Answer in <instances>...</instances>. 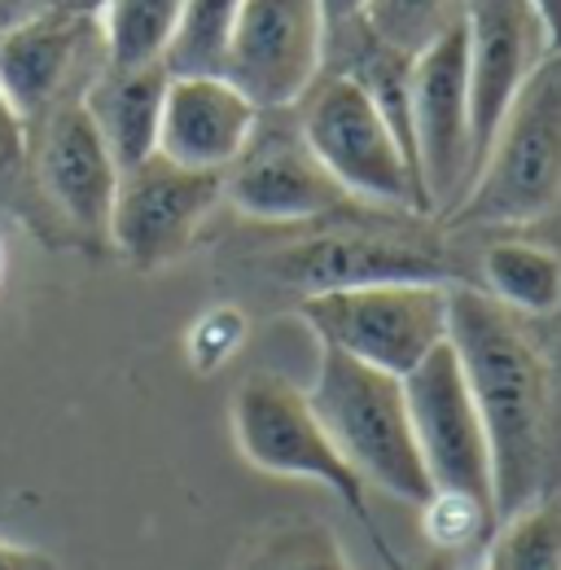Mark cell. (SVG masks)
<instances>
[{
  "label": "cell",
  "instance_id": "cell-29",
  "mask_svg": "<svg viewBox=\"0 0 561 570\" xmlns=\"http://www.w3.org/2000/svg\"><path fill=\"white\" fill-rule=\"evenodd\" d=\"M325 4V18H329V31L343 27V22H355L364 13V0H321Z\"/></svg>",
  "mask_w": 561,
  "mask_h": 570
},
{
  "label": "cell",
  "instance_id": "cell-26",
  "mask_svg": "<svg viewBox=\"0 0 561 570\" xmlns=\"http://www.w3.org/2000/svg\"><path fill=\"white\" fill-rule=\"evenodd\" d=\"M0 570H58V562L40 549H27V544H13L0 535Z\"/></svg>",
  "mask_w": 561,
  "mask_h": 570
},
{
  "label": "cell",
  "instance_id": "cell-7",
  "mask_svg": "<svg viewBox=\"0 0 561 570\" xmlns=\"http://www.w3.org/2000/svg\"><path fill=\"white\" fill-rule=\"evenodd\" d=\"M447 282H377L307 294L294 312L321 347L404 377L447 343Z\"/></svg>",
  "mask_w": 561,
  "mask_h": 570
},
{
  "label": "cell",
  "instance_id": "cell-28",
  "mask_svg": "<svg viewBox=\"0 0 561 570\" xmlns=\"http://www.w3.org/2000/svg\"><path fill=\"white\" fill-rule=\"evenodd\" d=\"M49 0H0V31L4 27H13V22H22V18H31V13H40Z\"/></svg>",
  "mask_w": 561,
  "mask_h": 570
},
{
  "label": "cell",
  "instance_id": "cell-25",
  "mask_svg": "<svg viewBox=\"0 0 561 570\" xmlns=\"http://www.w3.org/2000/svg\"><path fill=\"white\" fill-rule=\"evenodd\" d=\"M242 338H246V316L237 307H215L210 316H203L194 325L189 352L198 360V368H219L224 360L242 347Z\"/></svg>",
  "mask_w": 561,
  "mask_h": 570
},
{
  "label": "cell",
  "instance_id": "cell-18",
  "mask_svg": "<svg viewBox=\"0 0 561 570\" xmlns=\"http://www.w3.org/2000/svg\"><path fill=\"white\" fill-rule=\"evenodd\" d=\"M479 273H483L479 289L518 316L549 321L561 312V255L544 242L500 237L483 250Z\"/></svg>",
  "mask_w": 561,
  "mask_h": 570
},
{
  "label": "cell",
  "instance_id": "cell-27",
  "mask_svg": "<svg viewBox=\"0 0 561 570\" xmlns=\"http://www.w3.org/2000/svg\"><path fill=\"white\" fill-rule=\"evenodd\" d=\"M22 145H27V124L18 119V110H13L9 97L0 92V158L22 154Z\"/></svg>",
  "mask_w": 561,
  "mask_h": 570
},
{
  "label": "cell",
  "instance_id": "cell-3",
  "mask_svg": "<svg viewBox=\"0 0 561 570\" xmlns=\"http://www.w3.org/2000/svg\"><path fill=\"white\" fill-rule=\"evenodd\" d=\"M307 404L321 417L325 434L334 439V448L343 452V461L364 479V488L409 500L417 509L425 504L434 488L413 439L404 377H391L382 368H368L343 352L321 347Z\"/></svg>",
  "mask_w": 561,
  "mask_h": 570
},
{
  "label": "cell",
  "instance_id": "cell-23",
  "mask_svg": "<svg viewBox=\"0 0 561 570\" xmlns=\"http://www.w3.org/2000/svg\"><path fill=\"white\" fill-rule=\"evenodd\" d=\"M465 9H470V0H364L360 22L377 40H386L404 53H421L443 31L461 27Z\"/></svg>",
  "mask_w": 561,
  "mask_h": 570
},
{
  "label": "cell",
  "instance_id": "cell-22",
  "mask_svg": "<svg viewBox=\"0 0 561 570\" xmlns=\"http://www.w3.org/2000/svg\"><path fill=\"white\" fill-rule=\"evenodd\" d=\"M500 522L488 570H561V500H531Z\"/></svg>",
  "mask_w": 561,
  "mask_h": 570
},
{
  "label": "cell",
  "instance_id": "cell-15",
  "mask_svg": "<svg viewBox=\"0 0 561 570\" xmlns=\"http://www.w3.org/2000/svg\"><path fill=\"white\" fill-rule=\"evenodd\" d=\"M88 45H101L97 13L40 9L0 31V92L27 128H36L53 106L70 101V79Z\"/></svg>",
  "mask_w": 561,
  "mask_h": 570
},
{
  "label": "cell",
  "instance_id": "cell-8",
  "mask_svg": "<svg viewBox=\"0 0 561 570\" xmlns=\"http://www.w3.org/2000/svg\"><path fill=\"white\" fill-rule=\"evenodd\" d=\"M224 203L255 224H285L303 228L312 219L338 215L355 207L338 189V180L321 167L294 110H259L246 149L224 171Z\"/></svg>",
  "mask_w": 561,
  "mask_h": 570
},
{
  "label": "cell",
  "instance_id": "cell-14",
  "mask_svg": "<svg viewBox=\"0 0 561 570\" xmlns=\"http://www.w3.org/2000/svg\"><path fill=\"white\" fill-rule=\"evenodd\" d=\"M36 176L45 198L67 215L70 228L88 237L110 233V207L119 189V163L101 141L79 97L53 106L36 124Z\"/></svg>",
  "mask_w": 561,
  "mask_h": 570
},
{
  "label": "cell",
  "instance_id": "cell-12",
  "mask_svg": "<svg viewBox=\"0 0 561 570\" xmlns=\"http://www.w3.org/2000/svg\"><path fill=\"white\" fill-rule=\"evenodd\" d=\"M329 18L321 0H242L224 79L259 110L294 106L325 71Z\"/></svg>",
  "mask_w": 561,
  "mask_h": 570
},
{
  "label": "cell",
  "instance_id": "cell-17",
  "mask_svg": "<svg viewBox=\"0 0 561 570\" xmlns=\"http://www.w3.org/2000/svg\"><path fill=\"white\" fill-rule=\"evenodd\" d=\"M167 67H101L79 92L83 110L92 115L101 141L110 145L119 171L145 163L158 149V119H163V92H167Z\"/></svg>",
  "mask_w": 561,
  "mask_h": 570
},
{
  "label": "cell",
  "instance_id": "cell-1",
  "mask_svg": "<svg viewBox=\"0 0 561 570\" xmlns=\"http://www.w3.org/2000/svg\"><path fill=\"white\" fill-rule=\"evenodd\" d=\"M447 343L461 356L488 422L495 470V518L544 500L558 456V364L544 352L540 321L491 303L479 285H452Z\"/></svg>",
  "mask_w": 561,
  "mask_h": 570
},
{
  "label": "cell",
  "instance_id": "cell-16",
  "mask_svg": "<svg viewBox=\"0 0 561 570\" xmlns=\"http://www.w3.org/2000/svg\"><path fill=\"white\" fill-rule=\"evenodd\" d=\"M259 106L224 75H171L163 92L158 149L163 158L224 176L255 132Z\"/></svg>",
  "mask_w": 561,
  "mask_h": 570
},
{
  "label": "cell",
  "instance_id": "cell-6",
  "mask_svg": "<svg viewBox=\"0 0 561 570\" xmlns=\"http://www.w3.org/2000/svg\"><path fill=\"white\" fill-rule=\"evenodd\" d=\"M228 422H233V439H237V452L273 474V479H303V483H321L325 492L343 500L351 509V518L364 527V535L373 540V549L386 558L391 570H404L400 558L391 553L386 535L377 531L373 522V509H368V488L364 479L343 461V452L334 448V439L325 434L321 417L312 413L307 404V391L294 386L289 377L280 373H250L237 391H233V409H228Z\"/></svg>",
  "mask_w": 561,
  "mask_h": 570
},
{
  "label": "cell",
  "instance_id": "cell-31",
  "mask_svg": "<svg viewBox=\"0 0 561 570\" xmlns=\"http://www.w3.org/2000/svg\"><path fill=\"white\" fill-rule=\"evenodd\" d=\"M417 570H461V562H456L452 553H434V549H430V558H425Z\"/></svg>",
  "mask_w": 561,
  "mask_h": 570
},
{
  "label": "cell",
  "instance_id": "cell-20",
  "mask_svg": "<svg viewBox=\"0 0 561 570\" xmlns=\"http://www.w3.org/2000/svg\"><path fill=\"white\" fill-rule=\"evenodd\" d=\"M185 0H101L97 27L106 67H149L163 62V49L176 31Z\"/></svg>",
  "mask_w": 561,
  "mask_h": 570
},
{
  "label": "cell",
  "instance_id": "cell-9",
  "mask_svg": "<svg viewBox=\"0 0 561 570\" xmlns=\"http://www.w3.org/2000/svg\"><path fill=\"white\" fill-rule=\"evenodd\" d=\"M404 400L413 417L421 465L434 492H465L495 509L488 422L470 391V377L452 343L434 347L413 373H404Z\"/></svg>",
  "mask_w": 561,
  "mask_h": 570
},
{
  "label": "cell",
  "instance_id": "cell-24",
  "mask_svg": "<svg viewBox=\"0 0 561 570\" xmlns=\"http://www.w3.org/2000/svg\"><path fill=\"white\" fill-rule=\"evenodd\" d=\"M421 522H425V540L434 553H465L474 540L488 535L495 522V509L488 500L465 497V492H430L421 504Z\"/></svg>",
  "mask_w": 561,
  "mask_h": 570
},
{
  "label": "cell",
  "instance_id": "cell-5",
  "mask_svg": "<svg viewBox=\"0 0 561 570\" xmlns=\"http://www.w3.org/2000/svg\"><path fill=\"white\" fill-rule=\"evenodd\" d=\"M289 110L303 128V141L347 198L382 212L430 215L409 149L351 75L325 67Z\"/></svg>",
  "mask_w": 561,
  "mask_h": 570
},
{
  "label": "cell",
  "instance_id": "cell-19",
  "mask_svg": "<svg viewBox=\"0 0 561 570\" xmlns=\"http://www.w3.org/2000/svg\"><path fill=\"white\" fill-rule=\"evenodd\" d=\"M233 570H351V562L329 522L298 513L259 527L237 549Z\"/></svg>",
  "mask_w": 561,
  "mask_h": 570
},
{
  "label": "cell",
  "instance_id": "cell-4",
  "mask_svg": "<svg viewBox=\"0 0 561 570\" xmlns=\"http://www.w3.org/2000/svg\"><path fill=\"white\" fill-rule=\"evenodd\" d=\"M561 203V49L526 79L504 110L488 154L447 215L452 224L513 228L549 215Z\"/></svg>",
  "mask_w": 561,
  "mask_h": 570
},
{
  "label": "cell",
  "instance_id": "cell-11",
  "mask_svg": "<svg viewBox=\"0 0 561 570\" xmlns=\"http://www.w3.org/2000/svg\"><path fill=\"white\" fill-rule=\"evenodd\" d=\"M413 158L425 194V212L447 219L470 189V75H465V22L443 31L413 58Z\"/></svg>",
  "mask_w": 561,
  "mask_h": 570
},
{
  "label": "cell",
  "instance_id": "cell-21",
  "mask_svg": "<svg viewBox=\"0 0 561 570\" xmlns=\"http://www.w3.org/2000/svg\"><path fill=\"white\" fill-rule=\"evenodd\" d=\"M242 0H185L163 49L167 75H224Z\"/></svg>",
  "mask_w": 561,
  "mask_h": 570
},
{
  "label": "cell",
  "instance_id": "cell-13",
  "mask_svg": "<svg viewBox=\"0 0 561 570\" xmlns=\"http://www.w3.org/2000/svg\"><path fill=\"white\" fill-rule=\"evenodd\" d=\"M553 31L535 0H470L465 9V75H470V149L474 171L491 137L526 88V79L553 53ZM474 180V176H470Z\"/></svg>",
  "mask_w": 561,
  "mask_h": 570
},
{
  "label": "cell",
  "instance_id": "cell-30",
  "mask_svg": "<svg viewBox=\"0 0 561 570\" xmlns=\"http://www.w3.org/2000/svg\"><path fill=\"white\" fill-rule=\"evenodd\" d=\"M535 9L544 13V22H549V31H553V45L561 49V0H535Z\"/></svg>",
  "mask_w": 561,
  "mask_h": 570
},
{
  "label": "cell",
  "instance_id": "cell-10",
  "mask_svg": "<svg viewBox=\"0 0 561 570\" xmlns=\"http://www.w3.org/2000/svg\"><path fill=\"white\" fill-rule=\"evenodd\" d=\"M224 203V176L180 167L163 154H149L137 167L119 171L110 233L106 242L140 273L176 264Z\"/></svg>",
  "mask_w": 561,
  "mask_h": 570
},
{
  "label": "cell",
  "instance_id": "cell-2",
  "mask_svg": "<svg viewBox=\"0 0 561 570\" xmlns=\"http://www.w3.org/2000/svg\"><path fill=\"white\" fill-rule=\"evenodd\" d=\"M312 233L264 259V273L298 298L377 282H447L452 264L443 242L425 228V215L382 212L355 203L347 212L307 224Z\"/></svg>",
  "mask_w": 561,
  "mask_h": 570
}]
</instances>
